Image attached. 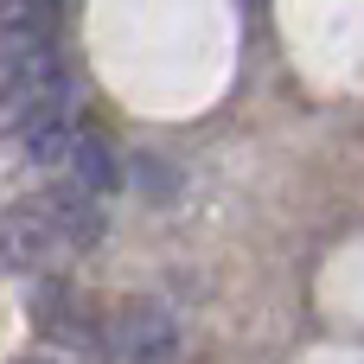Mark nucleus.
I'll return each instance as SVG.
<instances>
[{"label":"nucleus","mask_w":364,"mask_h":364,"mask_svg":"<svg viewBox=\"0 0 364 364\" xmlns=\"http://www.w3.org/2000/svg\"><path fill=\"white\" fill-rule=\"evenodd\" d=\"M102 346L115 364H173L179 358V320L160 301L134 294V301L102 314Z\"/></svg>","instance_id":"obj_3"},{"label":"nucleus","mask_w":364,"mask_h":364,"mask_svg":"<svg viewBox=\"0 0 364 364\" xmlns=\"http://www.w3.org/2000/svg\"><path fill=\"white\" fill-rule=\"evenodd\" d=\"M58 26H64V13L45 6V0H13V6H0V32H6V45H51Z\"/></svg>","instance_id":"obj_7"},{"label":"nucleus","mask_w":364,"mask_h":364,"mask_svg":"<svg viewBox=\"0 0 364 364\" xmlns=\"http://www.w3.org/2000/svg\"><path fill=\"white\" fill-rule=\"evenodd\" d=\"M58 262H70V243H64V230L51 224V211L38 198H19L13 211H0V269L6 275L51 282Z\"/></svg>","instance_id":"obj_4"},{"label":"nucleus","mask_w":364,"mask_h":364,"mask_svg":"<svg viewBox=\"0 0 364 364\" xmlns=\"http://www.w3.org/2000/svg\"><path fill=\"white\" fill-rule=\"evenodd\" d=\"M32 198L51 211V224L64 230L70 256H83V250L102 243V205H96L90 192H77V186H45V192H32Z\"/></svg>","instance_id":"obj_6"},{"label":"nucleus","mask_w":364,"mask_h":364,"mask_svg":"<svg viewBox=\"0 0 364 364\" xmlns=\"http://www.w3.org/2000/svg\"><path fill=\"white\" fill-rule=\"evenodd\" d=\"M19 364H58V358H45V352H32V358H19Z\"/></svg>","instance_id":"obj_8"},{"label":"nucleus","mask_w":364,"mask_h":364,"mask_svg":"<svg viewBox=\"0 0 364 364\" xmlns=\"http://www.w3.org/2000/svg\"><path fill=\"white\" fill-rule=\"evenodd\" d=\"M32 326H38V339L51 346V352H70V358H109V346H102V307L90 301V294H77L70 282H38V294H32Z\"/></svg>","instance_id":"obj_2"},{"label":"nucleus","mask_w":364,"mask_h":364,"mask_svg":"<svg viewBox=\"0 0 364 364\" xmlns=\"http://www.w3.org/2000/svg\"><path fill=\"white\" fill-rule=\"evenodd\" d=\"M58 115H70V70H64L58 45H6L0 38V134L26 141Z\"/></svg>","instance_id":"obj_1"},{"label":"nucleus","mask_w":364,"mask_h":364,"mask_svg":"<svg viewBox=\"0 0 364 364\" xmlns=\"http://www.w3.org/2000/svg\"><path fill=\"white\" fill-rule=\"evenodd\" d=\"M64 173H70V186H77V192L102 198V192H115V186H122V154H115V141H109L96 122H77V128H70Z\"/></svg>","instance_id":"obj_5"}]
</instances>
